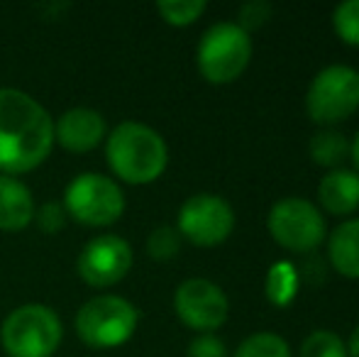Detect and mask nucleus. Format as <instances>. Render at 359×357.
<instances>
[{
  "instance_id": "f257e3e1",
  "label": "nucleus",
  "mask_w": 359,
  "mask_h": 357,
  "mask_svg": "<svg viewBox=\"0 0 359 357\" xmlns=\"http://www.w3.org/2000/svg\"><path fill=\"white\" fill-rule=\"evenodd\" d=\"M54 147V120L42 103L18 88H0V174L37 169Z\"/></svg>"
},
{
  "instance_id": "f03ea898",
  "label": "nucleus",
  "mask_w": 359,
  "mask_h": 357,
  "mask_svg": "<svg viewBox=\"0 0 359 357\" xmlns=\"http://www.w3.org/2000/svg\"><path fill=\"white\" fill-rule=\"evenodd\" d=\"M105 157L115 177L128 184H151L164 174L169 164L166 142L154 128L142 123H120L105 142Z\"/></svg>"
},
{
  "instance_id": "7ed1b4c3",
  "label": "nucleus",
  "mask_w": 359,
  "mask_h": 357,
  "mask_svg": "<svg viewBox=\"0 0 359 357\" xmlns=\"http://www.w3.org/2000/svg\"><path fill=\"white\" fill-rule=\"evenodd\" d=\"M62 338V321L42 304L18 306L0 325V343L10 357H52Z\"/></svg>"
},
{
  "instance_id": "20e7f679",
  "label": "nucleus",
  "mask_w": 359,
  "mask_h": 357,
  "mask_svg": "<svg viewBox=\"0 0 359 357\" xmlns=\"http://www.w3.org/2000/svg\"><path fill=\"white\" fill-rule=\"evenodd\" d=\"M252 59V39L237 22H217L203 32L196 52L198 72L210 83H232Z\"/></svg>"
},
{
  "instance_id": "39448f33",
  "label": "nucleus",
  "mask_w": 359,
  "mask_h": 357,
  "mask_svg": "<svg viewBox=\"0 0 359 357\" xmlns=\"http://www.w3.org/2000/svg\"><path fill=\"white\" fill-rule=\"evenodd\" d=\"M140 311L120 296H95L76 314V333L86 345L98 350L125 345L135 335Z\"/></svg>"
},
{
  "instance_id": "423d86ee",
  "label": "nucleus",
  "mask_w": 359,
  "mask_h": 357,
  "mask_svg": "<svg viewBox=\"0 0 359 357\" xmlns=\"http://www.w3.org/2000/svg\"><path fill=\"white\" fill-rule=\"evenodd\" d=\"M64 210L90 228L113 225L125 213V194L118 181L95 172L79 174L64 194Z\"/></svg>"
},
{
  "instance_id": "0eeeda50",
  "label": "nucleus",
  "mask_w": 359,
  "mask_h": 357,
  "mask_svg": "<svg viewBox=\"0 0 359 357\" xmlns=\"http://www.w3.org/2000/svg\"><path fill=\"white\" fill-rule=\"evenodd\" d=\"M359 108V72L332 64L316 74L306 93V110L318 125H337Z\"/></svg>"
},
{
  "instance_id": "6e6552de",
  "label": "nucleus",
  "mask_w": 359,
  "mask_h": 357,
  "mask_svg": "<svg viewBox=\"0 0 359 357\" xmlns=\"http://www.w3.org/2000/svg\"><path fill=\"white\" fill-rule=\"evenodd\" d=\"M269 233L276 245L288 252L306 255L325 243V218L306 198H281L271 206Z\"/></svg>"
},
{
  "instance_id": "1a4fd4ad",
  "label": "nucleus",
  "mask_w": 359,
  "mask_h": 357,
  "mask_svg": "<svg viewBox=\"0 0 359 357\" xmlns=\"http://www.w3.org/2000/svg\"><path fill=\"white\" fill-rule=\"evenodd\" d=\"M235 228V210L215 194H196L184 201L179 210V235L198 248H215L225 243Z\"/></svg>"
},
{
  "instance_id": "9d476101",
  "label": "nucleus",
  "mask_w": 359,
  "mask_h": 357,
  "mask_svg": "<svg viewBox=\"0 0 359 357\" xmlns=\"http://www.w3.org/2000/svg\"><path fill=\"white\" fill-rule=\"evenodd\" d=\"M174 311L189 328L210 333L230 316L225 291L208 279H186L174 294Z\"/></svg>"
},
{
  "instance_id": "9b49d317",
  "label": "nucleus",
  "mask_w": 359,
  "mask_h": 357,
  "mask_svg": "<svg viewBox=\"0 0 359 357\" xmlns=\"http://www.w3.org/2000/svg\"><path fill=\"white\" fill-rule=\"evenodd\" d=\"M133 267V248L120 235H98L79 255V276L95 289H105L128 276Z\"/></svg>"
},
{
  "instance_id": "f8f14e48",
  "label": "nucleus",
  "mask_w": 359,
  "mask_h": 357,
  "mask_svg": "<svg viewBox=\"0 0 359 357\" xmlns=\"http://www.w3.org/2000/svg\"><path fill=\"white\" fill-rule=\"evenodd\" d=\"M105 140V120L93 108H72L54 123V142L69 152H90Z\"/></svg>"
},
{
  "instance_id": "ddd939ff",
  "label": "nucleus",
  "mask_w": 359,
  "mask_h": 357,
  "mask_svg": "<svg viewBox=\"0 0 359 357\" xmlns=\"http://www.w3.org/2000/svg\"><path fill=\"white\" fill-rule=\"evenodd\" d=\"M318 201L330 215H352L359 208V174L355 169H332L318 184Z\"/></svg>"
},
{
  "instance_id": "4468645a",
  "label": "nucleus",
  "mask_w": 359,
  "mask_h": 357,
  "mask_svg": "<svg viewBox=\"0 0 359 357\" xmlns=\"http://www.w3.org/2000/svg\"><path fill=\"white\" fill-rule=\"evenodd\" d=\"M34 218V201L20 179L0 174V230L18 233Z\"/></svg>"
},
{
  "instance_id": "2eb2a0df",
  "label": "nucleus",
  "mask_w": 359,
  "mask_h": 357,
  "mask_svg": "<svg viewBox=\"0 0 359 357\" xmlns=\"http://www.w3.org/2000/svg\"><path fill=\"white\" fill-rule=\"evenodd\" d=\"M327 257L337 274L359 279V218L340 223L327 238Z\"/></svg>"
},
{
  "instance_id": "dca6fc26",
  "label": "nucleus",
  "mask_w": 359,
  "mask_h": 357,
  "mask_svg": "<svg viewBox=\"0 0 359 357\" xmlns=\"http://www.w3.org/2000/svg\"><path fill=\"white\" fill-rule=\"evenodd\" d=\"M308 152H311L313 162L318 167L325 169H342V162L350 157V142L340 130H320L311 137L308 144Z\"/></svg>"
},
{
  "instance_id": "f3484780",
  "label": "nucleus",
  "mask_w": 359,
  "mask_h": 357,
  "mask_svg": "<svg viewBox=\"0 0 359 357\" xmlns=\"http://www.w3.org/2000/svg\"><path fill=\"white\" fill-rule=\"evenodd\" d=\"M266 299L274 306H288L298 294V271L288 262H276L264 281Z\"/></svg>"
},
{
  "instance_id": "a211bd4d",
  "label": "nucleus",
  "mask_w": 359,
  "mask_h": 357,
  "mask_svg": "<svg viewBox=\"0 0 359 357\" xmlns=\"http://www.w3.org/2000/svg\"><path fill=\"white\" fill-rule=\"evenodd\" d=\"M235 357H291V348L276 333H255L242 340Z\"/></svg>"
},
{
  "instance_id": "6ab92c4d",
  "label": "nucleus",
  "mask_w": 359,
  "mask_h": 357,
  "mask_svg": "<svg viewBox=\"0 0 359 357\" xmlns=\"http://www.w3.org/2000/svg\"><path fill=\"white\" fill-rule=\"evenodd\" d=\"M205 8H208L205 0H161L156 3V10L164 18V22L174 25V27L194 25L205 13Z\"/></svg>"
},
{
  "instance_id": "aec40b11",
  "label": "nucleus",
  "mask_w": 359,
  "mask_h": 357,
  "mask_svg": "<svg viewBox=\"0 0 359 357\" xmlns=\"http://www.w3.org/2000/svg\"><path fill=\"white\" fill-rule=\"evenodd\" d=\"M301 357H347V345L332 330H313L303 340Z\"/></svg>"
},
{
  "instance_id": "412c9836",
  "label": "nucleus",
  "mask_w": 359,
  "mask_h": 357,
  "mask_svg": "<svg viewBox=\"0 0 359 357\" xmlns=\"http://www.w3.org/2000/svg\"><path fill=\"white\" fill-rule=\"evenodd\" d=\"M179 250H181V235L171 225H159L147 238V252H149L151 260L166 262V260H174L179 255Z\"/></svg>"
},
{
  "instance_id": "4be33fe9",
  "label": "nucleus",
  "mask_w": 359,
  "mask_h": 357,
  "mask_svg": "<svg viewBox=\"0 0 359 357\" xmlns=\"http://www.w3.org/2000/svg\"><path fill=\"white\" fill-rule=\"evenodd\" d=\"M332 27L345 44L359 47V0H345L332 13Z\"/></svg>"
},
{
  "instance_id": "5701e85b",
  "label": "nucleus",
  "mask_w": 359,
  "mask_h": 357,
  "mask_svg": "<svg viewBox=\"0 0 359 357\" xmlns=\"http://www.w3.org/2000/svg\"><path fill=\"white\" fill-rule=\"evenodd\" d=\"M269 18H271V5L266 0H250L237 13V20H240L237 25L250 34L252 29H259L262 25L269 22Z\"/></svg>"
},
{
  "instance_id": "b1692460",
  "label": "nucleus",
  "mask_w": 359,
  "mask_h": 357,
  "mask_svg": "<svg viewBox=\"0 0 359 357\" xmlns=\"http://www.w3.org/2000/svg\"><path fill=\"white\" fill-rule=\"evenodd\" d=\"M32 220H37L42 233L54 235L64 228V223H67V210H64V206L57 203V201H49V203H42V208H34Z\"/></svg>"
},
{
  "instance_id": "393cba45",
  "label": "nucleus",
  "mask_w": 359,
  "mask_h": 357,
  "mask_svg": "<svg viewBox=\"0 0 359 357\" xmlns=\"http://www.w3.org/2000/svg\"><path fill=\"white\" fill-rule=\"evenodd\" d=\"M186 355L189 357H227V350H225V343H222L217 335L201 333L191 340Z\"/></svg>"
},
{
  "instance_id": "a878e982",
  "label": "nucleus",
  "mask_w": 359,
  "mask_h": 357,
  "mask_svg": "<svg viewBox=\"0 0 359 357\" xmlns=\"http://www.w3.org/2000/svg\"><path fill=\"white\" fill-rule=\"evenodd\" d=\"M347 357H359V325L352 330L350 343H347Z\"/></svg>"
},
{
  "instance_id": "bb28decb",
  "label": "nucleus",
  "mask_w": 359,
  "mask_h": 357,
  "mask_svg": "<svg viewBox=\"0 0 359 357\" xmlns=\"http://www.w3.org/2000/svg\"><path fill=\"white\" fill-rule=\"evenodd\" d=\"M350 159H352V162H355L357 174H359V130H357L355 140H352V142H350Z\"/></svg>"
}]
</instances>
